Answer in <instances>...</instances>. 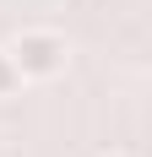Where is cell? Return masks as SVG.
I'll return each mask as SVG.
<instances>
[{"instance_id": "cell-1", "label": "cell", "mask_w": 152, "mask_h": 157, "mask_svg": "<svg viewBox=\"0 0 152 157\" xmlns=\"http://www.w3.org/2000/svg\"><path fill=\"white\" fill-rule=\"evenodd\" d=\"M6 60L16 65L22 81H49V76L65 71V38L49 33V27H27L11 49H6Z\"/></svg>"}, {"instance_id": "cell-2", "label": "cell", "mask_w": 152, "mask_h": 157, "mask_svg": "<svg viewBox=\"0 0 152 157\" xmlns=\"http://www.w3.org/2000/svg\"><path fill=\"white\" fill-rule=\"evenodd\" d=\"M16 81H22V76H16V65L6 60V49H0V98H11V92H16Z\"/></svg>"}, {"instance_id": "cell-3", "label": "cell", "mask_w": 152, "mask_h": 157, "mask_svg": "<svg viewBox=\"0 0 152 157\" xmlns=\"http://www.w3.org/2000/svg\"><path fill=\"white\" fill-rule=\"evenodd\" d=\"M109 157H125V152H109Z\"/></svg>"}]
</instances>
